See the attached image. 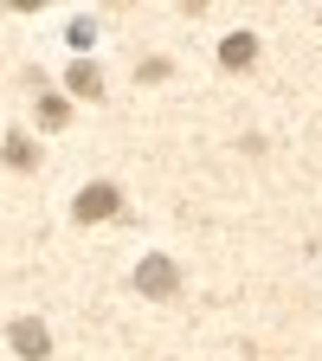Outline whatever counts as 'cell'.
<instances>
[{
    "label": "cell",
    "mask_w": 322,
    "mask_h": 361,
    "mask_svg": "<svg viewBox=\"0 0 322 361\" xmlns=\"http://www.w3.org/2000/svg\"><path fill=\"white\" fill-rule=\"evenodd\" d=\"M71 213H78V226H90V219H110V213H123V194L110 188V180H90V188L78 194V207H71Z\"/></svg>",
    "instance_id": "1"
},
{
    "label": "cell",
    "mask_w": 322,
    "mask_h": 361,
    "mask_svg": "<svg viewBox=\"0 0 322 361\" xmlns=\"http://www.w3.org/2000/svg\"><path fill=\"white\" fill-rule=\"evenodd\" d=\"M135 290L142 297H174L180 290V271L168 258H142V271H135Z\"/></svg>",
    "instance_id": "2"
},
{
    "label": "cell",
    "mask_w": 322,
    "mask_h": 361,
    "mask_svg": "<svg viewBox=\"0 0 322 361\" xmlns=\"http://www.w3.org/2000/svg\"><path fill=\"white\" fill-rule=\"evenodd\" d=\"M7 336H13V355H26V361H45V355H52V336H45L39 316H20Z\"/></svg>",
    "instance_id": "3"
},
{
    "label": "cell",
    "mask_w": 322,
    "mask_h": 361,
    "mask_svg": "<svg viewBox=\"0 0 322 361\" xmlns=\"http://www.w3.org/2000/svg\"><path fill=\"white\" fill-rule=\"evenodd\" d=\"M252 59H258V39H252V32H225V39H219V65H225V71H245Z\"/></svg>",
    "instance_id": "4"
},
{
    "label": "cell",
    "mask_w": 322,
    "mask_h": 361,
    "mask_svg": "<svg viewBox=\"0 0 322 361\" xmlns=\"http://www.w3.org/2000/svg\"><path fill=\"white\" fill-rule=\"evenodd\" d=\"M65 84H71V97H104V71H97V65H84V59L65 71Z\"/></svg>",
    "instance_id": "5"
},
{
    "label": "cell",
    "mask_w": 322,
    "mask_h": 361,
    "mask_svg": "<svg viewBox=\"0 0 322 361\" xmlns=\"http://www.w3.org/2000/svg\"><path fill=\"white\" fill-rule=\"evenodd\" d=\"M7 161L13 168H39V149L26 142V135H7Z\"/></svg>",
    "instance_id": "6"
},
{
    "label": "cell",
    "mask_w": 322,
    "mask_h": 361,
    "mask_svg": "<svg viewBox=\"0 0 322 361\" xmlns=\"http://www.w3.org/2000/svg\"><path fill=\"white\" fill-rule=\"evenodd\" d=\"M39 116H45V129H65V116H71V110H65V97H45V104H39Z\"/></svg>",
    "instance_id": "7"
},
{
    "label": "cell",
    "mask_w": 322,
    "mask_h": 361,
    "mask_svg": "<svg viewBox=\"0 0 322 361\" xmlns=\"http://www.w3.org/2000/svg\"><path fill=\"white\" fill-rule=\"evenodd\" d=\"M90 39H97V26H90V20H71V45H78V52H84Z\"/></svg>",
    "instance_id": "8"
}]
</instances>
